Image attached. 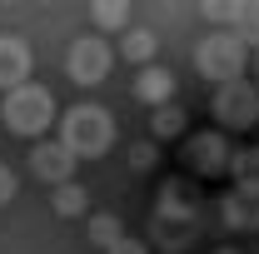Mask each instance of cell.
<instances>
[{
	"label": "cell",
	"instance_id": "cell-1",
	"mask_svg": "<svg viewBox=\"0 0 259 254\" xmlns=\"http://www.w3.org/2000/svg\"><path fill=\"white\" fill-rule=\"evenodd\" d=\"M60 145L75 159H100L115 145V120L105 105H75L60 115Z\"/></svg>",
	"mask_w": 259,
	"mask_h": 254
},
{
	"label": "cell",
	"instance_id": "cell-2",
	"mask_svg": "<svg viewBox=\"0 0 259 254\" xmlns=\"http://www.w3.org/2000/svg\"><path fill=\"white\" fill-rule=\"evenodd\" d=\"M0 120L10 135H25V140H40L50 120H55V95L45 90V85H20V90H10V95L0 100Z\"/></svg>",
	"mask_w": 259,
	"mask_h": 254
},
{
	"label": "cell",
	"instance_id": "cell-3",
	"mask_svg": "<svg viewBox=\"0 0 259 254\" xmlns=\"http://www.w3.org/2000/svg\"><path fill=\"white\" fill-rule=\"evenodd\" d=\"M194 224H199V199L185 180H164L160 185V204H155V234H160V244H185L194 234Z\"/></svg>",
	"mask_w": 259,
	"mask_h": 254
},
{
	"label": "cell",
	"instance_id": "cell-4",
	"mask_svg": "<svg viewBox=\"0 0 259 254\" xmlns=\"http://www.w3.org/2000/svg\"><path fill=\"white\" fill-rule=\"evenodd\" d=\"M194 70L220 90V85H229V80H239V70H244V45H239L229 30L204 35V40L194 45Z\"/></svg>",
	"mask_w": 259,
	"mask_h": 254
},
{
	"label": "cell",
	"instance_id": "cell-5",
	"mask_svg": "<svg viewBox=\"0 0 259 254\" xmlns=\"http://www.w3.org/2000/svg\"><path fill=\"white\" fill-rule=\"evenodd\" d=\"M214 115H220V125L225 130H254L259 125V90L239 75V80H229L214 90Z\"/></svg>",
	"mask_w": 259,
	"mask_h": 254
},
{
	"label": "cell",
	"instance_id": "cell-6",
	"mask_svg": "<svg viewBox=\"0 0 259 254\" xmlns=\"http://www.w3.org/2000/svg\"><path fill=\"white\" fill-rule=\"evenodd\" d=\"M110 45L100 40V35H80L75 45H70V55H65V70H70V80L75 85H100L105 75H110Z\"/></svg>",
	"mask_w": 259,
	"mask_h": 254
},
{
	"label": "cell",
	"instance_id": "cell-7",
	"mask_svg": "<svg viewBox=\"0 0 259 254\" xmlns=\"http://www.w3.org/2000/svg\"><path fill=\"white\" fill-rule=\"evenodd\" d=\"M185 164H190L194 175H229V164H234V150H229V140L220 130H204V135H194L190 145H185Z\"/></svg>",
	"mask_w": 259,
	"mask_h": 254
},
{
	"label": "cell",
	"instance_id": "cell-8",
	"mask_svg": "<svg viewBox=\"0 0 259 254\" xmlns=\"http://www.w3.org/2000/svg\"><path fill=\"white\" fill-rule=\"evenodd\" d=\"M75 164L80 159L65 150L60 140H35V150H30V170L50 185V190H60V185H70L75 180Z\"/></svg>",
	"mask_w": 259,
	"mask_h": 254
},
{
	"label": "cell",
	"instance_id": "cell-9",
	"mask_svg": "<svg viewBox=\"0 0 259 254\" xmlns=\"http://www.w3.org/2000/svg\"><path fill=\"white\" fill-rule=\"evenodd\" d=\"M30 45L20 40V35H0V90L10 95V90H20V85H30Z\"/></svg>",
	"mask_w": 259,
	"mask_h": 254
},
{
	"label": "cell",
	"instance_id": "cell-10",
	"mask_svg": "<svg viewBox=\"0 0 259 254\" xmlns=\"http://www.w3.org/2000/svg\"><path fill=\"white\" fill-rule=\"evenodd\" d=\"M135 100H140V105H155V110L169 105V100H175V75L160 70V65H145V70L135 75Z\"/></svg>",
	"mask_w": 259,
	"mask_h": 254
},
{
	"label": "cell",
	"instance_id": "cell-11",
	"mask_svg": "<svg viewBox=\"0 0 259 254\" xmlns=\"http://www.w3.org/2000/svg\"><path fill=\"white\" fill-rule=\"evenodd\" d=\"M220 209H225L229 229H259V190H239V185H234Z\"/></svg>",
	"mask_w": 259,
	"mask_h": 254
},
{
	"label": "cell",
	"instance_id": "cell-12",
	"mask_svg": "<svg viewBox=\"0 0 259 254\" xmlns=\"http://www.w3.org/2000/svg\"><path fill=\"white\" fill-rule=\"evenodd\" d=\"M50 209H55L60 220H80V215L90 209V190L70 180V185H60V190H50Z\"/></svg>",
	"mask_w": 259,
	"mask_h": 254
},
{
	"label": "cell",
	"instance_id": "cell-13",
	"mask_svg": "<svg viewBox=\"0 0 259 254\" xmlns=\"http://www.w3.org/2000/svg\"><path fill=\"white\" fill-rule=\"evenodd\" d=\"M120 55H125L130 65H150L155 55H160V35H155V30H125Z\"/></svg>",
	"mask_w": 259,
	"mask_h": 254
},
{
	"label": "cell",
	"instance_id": "cell-14",
	"mask_svg": "<svg viewBox=\"0 0 259 254\" xmlns=\"http://www.w3.org/2000/svg\"><path fill=\"white\" fill-rule=\"evenodd\" d=\"M229 35L249 50V45H259V5H249V0H239L234 5V25H229Z\"/></svg>",
	"mask_w": 259,
	"mask_h": 254
},
{
	"label": "cell",
	"instance_id": "cell-15",
	"mask_svg": "<svg viewBox=\"0 0 259 254\" xmlns=\"http://www.w3.org/2000/svg\"><path fill=\"white\" fill-rule=\"evenodd\" d=\"M150 130H155V140H175V135H185V110L169 100V105H160L155 115H150Z\"/></svg>",
	"mask_w": 259,
	"mask_h": 254
},
{
	"label": "cell",
	"instance_id": "cell-16",
	"mask_svg": "<svg viewBox=\"0 0 259 254\" xmlns=\"http://www.w3.org/2000/svg\"><path fill=\"white\" fill-rule=\"evenodd\" d=\"M120 239H125V229H120V220H115V215H90V244H95V249L110 254Z\"/></svg>",
	"mask_w": 259,
	"mask_h": 254
},
{
	"label": "cell",
	"instance_id": "cell-17",
	"mask_svg": "<svg viewBox=\"0 0 259 254\" xmlns=\"http://www.w3.org/2000/svg\"><path fill=\"white\" fill-rule=\"evenodd\" d=\"M90 20H95L100 30H130V5H120V0H100V5H90Z\"/></svg>",
	"mask_w": 259,
	"mask_h": 254
},
{
	"label": "cell",
	"instance_id": "cell-18",
	"mask_svg": "<svg viewBox=\"0 0 259 254\" xmlns=\"http://www.w3.org/2000/svg\"><path fill=\"white\" fill-rule=\"evenodd\" d=\"M130 164H135V170H150V164H155V145H150V140L130 145Z\"/></svg>",
	"mask_w": 259,
	"mask_h": 254
},
{
	"label": "cell",
	"instance_id": "cell-19",
	"mask_svg": "<svg viewBox=\"0 0 259 254\" xmlns=\"http://www.w3.org/2000/svg\"><path fill=\"white\" fill-rule=\"evenodd\" d=\"M15 190H20V185H15V175L0 164V204H10V199H15Z\"/></svg>",
	"mask_w": 259,
	"mask_h": 254
},
{
	"label": "cell",
	"instance_id": "cell-20",
	"mask_svg": "<svg viewBox=\"0 0 259 254\" xmlns=\"http://www.w3.org/2000/svg\"><path fill=\"white\" fill-rule=\"evenodd\" d=\"M110 254H145V244H140V239H130V234H125V239H120V244H115Z\"/></svg>",
	"mask_w": 259,
	"mask_h": 254
},
{
	"label": "cell",
	"instance_id": "cell-21",
	"mask_svg": "<svg viewBox=\"0 0 259 254\" xmlns=\"http://www.w3.org/2000/svg\"><path fill=\"white\" fill-rule=\"evenodd\" d=\"M220 254H239V249H220Z\"/></svg>",
	"mask_w": 259,
	"mask_h": 254
}]
</instances>
